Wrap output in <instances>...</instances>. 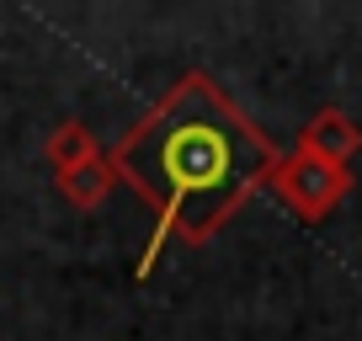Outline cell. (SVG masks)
I'll list each match as a JSON object with an SVG mask.
<instances>
[{"label":"cell","mask_w":362,"mask_h":341,"mask_svg":"<svg viewBox=\"0 0 362 341\" xmlns=\"http://www.w3.org/2000/svg\"><path fill=\"white\" fill-rule=\"evenodd\" d=\"M277 160L283 149L229 102L224 86L203 69H187L107 155L117 182L155 208L139 277L155 272L170 240H214L272 182Z\"/></svg>","instance_id":"obj_1"},{"label":"cell","mask_w":362,"mask_h":341,"mask_svg":"<svg viewBox=\"0 0 362 341\" xmlns=\"http://www.w3.org/2000/svg\"><path fill=\"white\" fill-rule=\"evenodd\" d=\"M272 197L288 208V214H298V219H330L341 203H346V192H351V170L346 166H330V160H315V155H304V149H293V155H283L277 160V170H272Z\"/></svg>","instance_id":"obj_2"},{"label":"cell","mask_w":362,"mask_h":341,"mask_svg":"<svg viewBox=\"0 0 362 341\" xmlns=\"http://www.w3.org/2000/svg\"><path fill=\"white\" fill-rule=\"evenodd\" d=\"M298 149L315 155V160H330V166H351L357 149H362V128H357V117H346L341 107H320L304 123V134H298Z\"/></svg>","instance_id":"obj_3"},{"label":"cell","mask_w":362,"mask_h":341,"mask_svg":"<svg viewBox=\"0 0 362 341\" xmlns=\"http://www.w3.org/2000/svg\"><path fill=\"white\" fill-rule=\"evenodd\" d=\"M54 187H59V197H64L69 208L90 214V208H102V203H107V192L117 187V176H112V166H107V155H96V160H86V166H75V170H64V176H54Z\"/></svg>","instance_id":"obj_4"},{"label":"cell","mask_w":362,"mask_h":341,"mask_svg":"<svg viewBox=\"0 0 362 341\" xmlns=\"http://www.w3.org/2000/svg\"><path fill=\"white\" fill-rule=\"evenodd\" d=\"M102 155V144H96V134H90L86 123H59L54 134H48V144H43V160L54 166V176H64V170H75V166H86V160H96Z\"/></svg>","instance_id":"obj_5"}]
</instances>
